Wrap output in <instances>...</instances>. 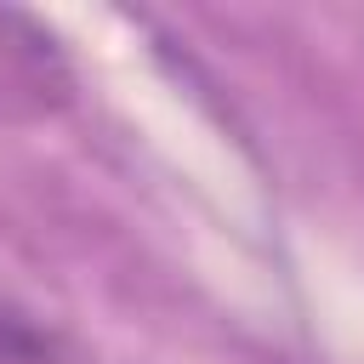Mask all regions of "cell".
I'll return each mask as SVG.
<instances>
[{
  "label": "cell",
  "mask_w": 364,
  "mask_h": 364,
  "mask_svg": "<svg viewBox=\"0 0 364 364\" xmlns=\"http://www.w3.org/2000/svg\"><path fill=\"white\" fill-rule=\"evenodd\" d=\"M74 102V63L63 40L17 11L0 6V125H34Z\"/></svg>",
  "instance_id": "obj_1"
}]
</instances>
